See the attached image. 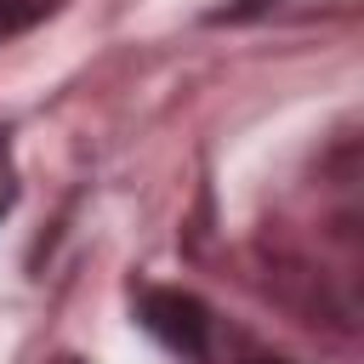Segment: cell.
I'll use <instances>...</instances> for the list:
<instances>
[{
  "mask_svg": "<svg viewBox=\"0 0 364 364\" xmlns=\"http://www.w3.org/2000/svg\"><path fill=\"white\" fill-rule=\"evenodd\" d=\"M131 301H136V324H142L165 353H176V358H188V364H210L216 313H210L193 290H182V284H136Z\"/></svg>",
  "mask_w": 364,
  "mask_h": 364,
  "instance_id": "cell-1",
  "label": "cell"
},
{
  "mask_svg": "<svg viewBox=\"0 0 364 364\" xmlns=\"http://www.w3.org/2000/svg\"><path fill=\"white\" fill-rule=\"evenodd\" d=\"M51 364H85V358H68V353H63V358H51Z\"/></svg>",
  "mask_w": 364,
  "mask_h": 364,
  "instance_id": "cell-4",
  "label": "cell"
},
{
  "mask_svg": "<svg viewBox=\"0 0 364 364\" xmlns=\"http://www.w3.org/2000/svg\"><path fill=\"white\" fill-rule=\"evenodd\" d=\"M57 6L63 0H0V46L17 40V34H28L34 23H46Z\"/></svg>",
  "mask_w": 364,
  "mask_h": 364,
  "instance_id": "cell-2",
  "label": "cell"
},
{
  "mask_svg": "<svg viewBox=\"0 0 364 364\" xmlns=\"http://www.w3.org/2000/svg\"><path fill=\"white\" fill-rule=\"evenodd\" d=\"M6 205H11V193H0V210H6Z\"/></svg>",
  "mask_w": 364,
  "mask_h": 364,
  "instance_id": "cell-5",
  "label": "cell"
},
{
  "mask_svg": "<svg viewBox=\"0 0 364 364\" xmlns=\"http://www.w3.org/2000/svg\"><path fill=\"white\" fill-rule=\"evenodd\" d=\"M239 364H296V358H284V353H267V347H245V353H239Z\"/></svg>",
  "mask_w": 364,
  "mask_h": 364,
  "instance_id": "cell-3",
  "label": "cell"
}]
</instances>
